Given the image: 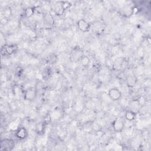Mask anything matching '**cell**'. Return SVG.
Here are the masks:
<instances>
[{"instance_id": "cell-7", "label": "cell", "mask_w": 151, "mask_h": 151, "mask_svg": "<svg viewBox=\"0 0 151 151\" xmlns=\"http://www.w3.org/2000/svg\"><path fill=\"white\" fill-rule=\"evenodd\" d=\"M15 135L17 136V138H18L19 139L22 140L25 139L27 137L28 135V132L27 129L24 127H18L16 131V133Z\"/></svg>"}, {"instance_id": "cell-6", "label": "cell", "mask_w": 151, "mask_h": 151, "mask_svg": "<svg viewBox=\"0 0 151 151\" xmlns=\"http://www.w3.org/2000/svg\"><path fill=\"white\" fill-rule=\"evenodd\" d=\"M17 47L14 45H5L2 48V53L5 55H11L15 52Z\"/></svg>"}, {"instance_id": "cell-5", "label": "cell", "mask_w": 151, "mask_h": 151, "mask_svg": "<svg viewBox=\"0 0 151 151\" xmlns=\"http://www.w3.org/2000/svg\"><path fill=\"white\" fill-rule=\"evenodd\" d=\"M124 122L120 119L115 120L113 123V127L116 132H122L124 129Z\"/></svg>"}, {"instance_id": "cell-10", "label": "cell", "mask_w": 151, "mask_h": 151, "mask_svg": "<svg viewBox=\"0 0 151 151\" xmlns=\"http://www.w3.org/2000/svg\"><path fill=\"white\" fill-rule=\"evenodd\" d=\"M44 21L48 25H52L54 24V19L49 14H46V15L44 16Z\"/></svg>"}, {"instance_id": "cell-9", "label": "cell", "mask_w": 151, "mask_h": 151, "mask_svg": "<svg viewBox=\"0 0 151 151\" xmlns=\"http://www.w3.org/2000/svg\"><path fill=\"white\" fill-rule=\"evenodd\" d=\"M136 116V112L133 111V110H127L124 114V117L128 121H133L135 119Z\"/></svg>"}, {"instance_id": "cell-1", "label": "cell", "mask_w": 151, "mask_h": 151, "mask_svg": "<svg viewBox=\"0 0 151 151\" xmlns=\"http://www.w3.org/2000/svg\"><path fill=\"white\" fill-rule=\"evenodd\" d=\"M15 146V142L11 139H4L1 142V150H11Z\"/></svg>"}, {"instance_id": "cell-3", "label": "cell", "mask_w": 151, "mask_h": 151, "mask_svg": "<svg viewBox=\"0 0 151 151\" xmlns=\"http://www.w3.org/2000/svg\"><path fill=\"white\" fill-rule=\"evenodd\" d=\"M78 28L82 32H86L90 30V24L83 19H81L77 22Z\"/></svg>"}, {"instance_id": "cell-8", "label": "cell", "mask_w": 151, "mask_h": 151, "mask_svg": "<svg viewBox=\"0 0 151 151\" xmlns=\"http://www.w3.org/2000/svg\"><path fill=\"white\" fill-rule=\"evenodd\" d=\"M137 82V79L135 76L132 73L128 74L126 76V83L129 87H133L134 86Z\"/></svg>"}, {"instance_id": "cell-12", "label": "cell", "mask_w": 151, "mask_h": 151, "mask_svg": "<svg viewBox=\"0 0 151 151\" xmlns=\"http://www.w3.org/2000/svg\"><path fill=\"white\" fill-rule=\"evenodd\" d=\"M34 8L32 7H28L25 11V15L27 17H31L34 14Z\"/></svg>"}, {"instance_id": "cell-11", "label": "cell", "mask_w": 151, "mask_h": 151, "mask_svg": "<svg viewBox=\"0 0 151 151\" xmlns=\"http://www.w3.org/2000/svg\"><path fill=\"white\" fill-rule=\"evenodd\" d=\"M90 63V59L87 56H83L80 58V64L83 66L87 65Z\"/></svg>"}, {"instance_id": "cell-13", "label": "cell", "mask_w": 151, "mask_h": 151, "mask_svg": "<svg viewBox=\"0 0 151 151\" xmlns=\"http://www.w3.org/2000/svg\"><path fill=\"white\" fill-rule=\"evenodd\" d=\"M44 129V123H39L37 125V132H38V133H41L42 132Z\"/></svg>"}, {"instance_id": "cell-4", "label": "cell", "mask_w": 151, "mask_h": 151, "mask_svg": "<svg viewBox=\"0 0 151 151\" xmlns=\"http://www.w3.org/2000/svg\"><path fill=\"white\" fill-rule=\"evenodd\" d=\"M36 94H37L36 90L34 88H29L25 91L24 98L26 100L31 101L35 98Z\"/></svg>"}, {"instance_id": "cell-2", "label": "cell", "mask_w": 151, "mask_h": 151, "mask_svg": "<svg viewBox=\"0 0 151 151\" xmlns=\"http://www.w3.org/2000/svg\"><path fill=\"white\" fill-rule=\"evenodd\" d=\"M110 99L113 101H117L122 97V93L117 88H111L108 91Z\"/></svg>"}]
</instances>
